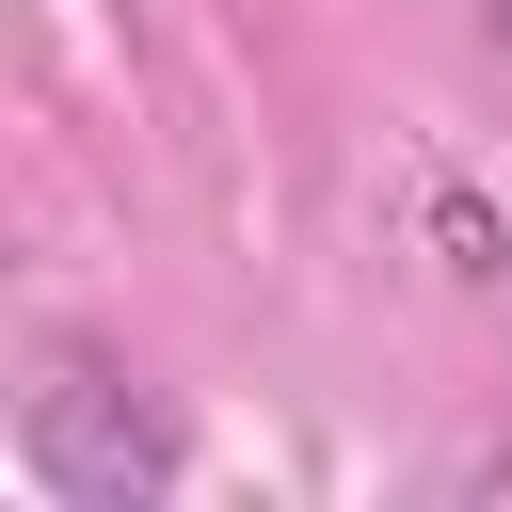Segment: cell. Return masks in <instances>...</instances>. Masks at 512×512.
Returning <instances> with one entry per match:
<instances>
[{
    "label": "cell",
    "instance_id": "obj_1",
    "mask_svg": "<svg viewBox=\"0 0 512 512\" xmlns=\"http://www.w3.org/2000/svg\"><path fill=\"white\" fill-rule=\"evenodd\" d=\"M16 480H32L48 512H160V496H176V416H160L128 368L48 352V368L16 384Z\"/></svg>",
    "mask_w": 512,
    "mask_h": 512
},
{
    "label": "cell",
    "instance_id": "obj_2",
    "mask_svg": "<svg viewBox=\"0 0 512 512\" xmlns=\"http://www.w3.org/2000/svg\"><path fill=\"white\" fill-rule=\"evenodd\" d=\"M480 32H496V48H512V0H480Z\"/></svg>",
    "mask_w": 512,
    "mask_h": 512
}]
</instances>
